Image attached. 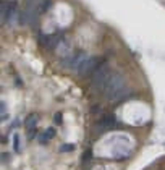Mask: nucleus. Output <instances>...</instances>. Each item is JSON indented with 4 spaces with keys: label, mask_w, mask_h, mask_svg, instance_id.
Instances as JSON below:
<instances>
[{
    "label": "nucleus",
    "mask_w": 165,
    "mask_h": 170,
    "mask_svg": "<svg viewBox=\"0 0 165 170\" xmlns=\"http://www.w3.org/2000/svg\"><path fill=\"white\" fill-rule=\"evenodd\" d=\"M113 127H115V117L113 115H105L99 122L97 127H96V130H97V133H105V131H109V130H112Z\"/></svg>",
    "instance_id": "4"
},
{
    "label": "nucleus",
    "mask_w": 165,
    "mask_h": 170,
    "mask_svg": "<svg viewBox=\"0 0 165 170\" xmlns=\"http://www.w3.org/2000/svg\"><path fill=\"white\" fill-rule=\"evenodd\" d=\"M8 7H10V3H7L3 0L2 2V25H5V21L8 18Z\"/></svg>",
    "instance_id": "8"
},
{
    "label": "nucleus",
    "mask_w": 165,
    "mask_h": 170,
    "mask_svg": "<svg viewBox=\"0 0 165 170\" xmlns=\"http://www.w3.org/2000/svg\"><path fill=\"white\" fill-rule=\"evenodd\" d=\"M71 151H75V144L66 143L63 146H60V152H71Z\"/></svg>",
    "instance_id": "9"
},
{
    "label": "nucleus",
    "mask_w": 165,
    "mask_h": 170,
    "mask_svg": "<svg viewBox=\"0 0 165 170\" xmlns=\"http://www.w3.org/2000/svg\"><path fill=\"white\" fill-rule=\"evenodd\" d=\"M100 66V59L97 57H88V60L81 65V68L78 70V75L79 76H89V75H94V71Z\"/></svg>",
    "instance_id": "3"
},
{
    "label": "nucleus",
    "mask_w": 165,
    "mask_h": 170,
    "mask_svg": "<svg viewBox=\"0 0 165 170\" xmlns=\"http://www.w3.org/2000/svg\"><path fill=\"white\" fill-rule=\"evenodd\" d=\"M129 89L126 88V81H125V76L118 71H112L109 79L105 83L104 88V96L112 102H120L125 97H128Z\"/></svg>",
    "instance_id": "1"
},
{
    "label": "nucleus",
    "mask_w": 165,
    "mask_h": 170,
    "mask_svg": "<svg viewBox=\"0 0 165 170\" xmlns=\"http://www.w3.org/2000/svg\"><path fill=\"white\" fill-rule=\"evenodd\" d=\"M55 123H62V113H55Z\"/></svg>",
    "instance_id": "11"
},
{
    "label": "nucleus",
    "mask_w": 165,
    "mask_h": 170,
    "mask_svg": "<svg viewBox=\"0 0 165 170\" xmlns=\"http://www.w3.org/2000/svg\"><path fill=\"white\" fill-rule=\"evenodd\" d=\"M54 136H55V130H54V128L45 130V131H44L41 136H39V143H41V144H47V141L52 139Z\"/></svg>",
    "instance_id": "5"
},
{
    "label": "nucleus",
    "mask_w": 165,
    "mask_h": 170,
    "mask_svg": "<svg viewBox=\"0 0 165 170\" xmlns=\"http://www.w3.org/2000/svg\"><path fill=\"white\" fill-rule=\"evenodd\" d=\"M36 125H37V115H29L24 122V128L28 131H32V130L36 128Z\"/></svg>",
    "instance_id": "6"
},
{
    "label": "nucleus",
    "mask_w": 165,
    "mask_h": 170,
    "mask_svg": "<svg viewBox=\"0 0 165 170\" xmlns=\"http://www.w3.org/2000/svg\"><path fill=\"white\" fill-rule=\"evenodd\" d=\"M13 143H15V152H20L21 147H20V134L18 133L13 134Z\"/></svg>",
    "instance_id": "10"
},
{
    "label": "nucleus",
    "mask_w": 165,
    "mask_h": 170,
    "mask_svg": "<svg viewBox=\"0 0 165 170\" xmlns=\"http://www.w3.org/2000/svg\"><path fill=\"white\" fill-rule=\"evenodd\" d=\"M110 66L107 65V63H100V66L97 68V70L94 71V75H92V79H91V88H92L94 91H104L105 88V83H107V79H109L110 76Z\"/></svg>",
    "instance_id": "2"
},
{
    "label": "nucleus",
    "mask_w": 165,
    "mask_h": 170,
    "mask_svg": "<svg viewBox=\"0 0 165 170\" xmlns=\"http://www.w3.org/2000/svg\"><path fill=\"white\" fill-rule=\"evenodd\" d=\"M52 7V0H39V13H45Z\"/></svg>",
    "instance_id": "7"
}]
</instances>
